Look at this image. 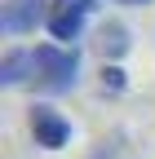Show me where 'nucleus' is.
<instances>
[{"label": "nucleus", "mask_w": 155, "mask_h": 159, "mask_svg": "<svg viewBox=\"0 0 155 159\" xmlns=\"http://www.w3.org/2000/svg\"><path fill=\"white\" fill-rule=\"evenodd\" d=\"M89 13H93V0H58L49 13V35L53 40H80Z\"/></svg>", "instance_id": "20e7f679"}, {"label": "nucleus", "mask_w": 155, "mask_h": 159, "mask_svg": "<svg viewBox=\"0 0 155 159\" xmlns=\"http://www.w3.org/2000/svg\"><path fill=\"white\" fill-rule=\"evenodd\" d=\"M124 71L120 66H102V93H124Z\"/></svg>", "instance_id": "0eeeda50"}, {"label": "nucleus", "mask_w": 155, "mask_h": 159, "mask_svg": "<svg viewBox=\"0 0 155 159\" xmlns=\"http://www.w3.org/2000/svg\"><path fill=\"white\" fill-rule=\"evenodd\" d=\"M49 13L45 0H5L0 9V31L5 35H31L35 27H49Z\"/></svg>", "instance_id": "7ed1b4c3"}, {"label": "nucleus", "mask_w": 155, "mask_h": 159, "mask_svg": "<svg viewBox=\"0 0 155 159\" xmlns=\"http://www.w3.org/2000/svg\"><path fill=\"white\" fill-rule=\"evenodd\" d=\"M129 44H133V40H129V27H124V22L111 18V22L98 27V49H102V57H106V66H115V57H124Z\"/></svg>", "instance_id": "423d86ee"}, {"label": "nucleus", "mask_w": 155, "mask_h": 159, "mask_svg": "<svg viewBox=\"0 0 155 159\" xmlns=\"http://www.w3.org/2000/svg\"><path fill=\"white\" fill-rule=\"evenodd\" d=\"M27 124H31L35 146H45V150H62V146L71 142V119H62L49 102H35L31 115H27Z\"/></svg>", "instance_id": "f03ea898"}, {"label": "nucleus", "mask_w": 155, "mask_h": 159, "mask_svg": "<svg viewBox=\"0 0 155 159\" xmlns=\"http://www.w3.org/2000/svg\"><path fill=\"white\" fill-rule=\"evenodd\" d=\"M75 80H80V53L75 49H62V44H40L35 49V75H31V84L45 97L71 93Z\"/></svg>", "instance_id": "f257e3e1"}, {"label": "nucleus", "mask_w": 155, "mask_h": 159, "mask_svg": "<svg viewBox=\"0 0 155 159\" xmlns=\"http://www.w3.org/2000/svg\"><path fill=\"white\" fill-rule=\"evenodd\" d=\"M31 75H35V53L31 49H9L5 62H0V84L18 89V84H27Z\"/></svg>", "instance_id": "39448f33"}]
</instances>
